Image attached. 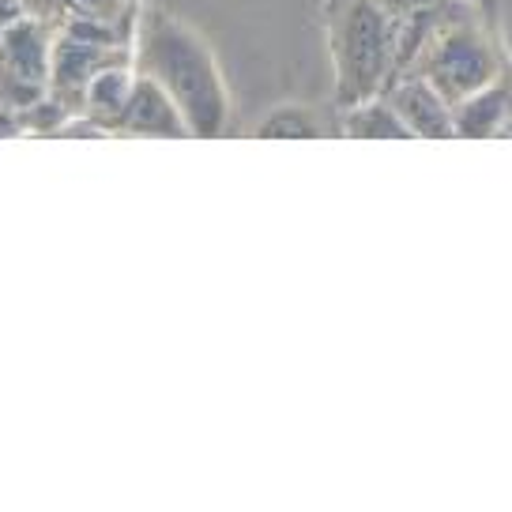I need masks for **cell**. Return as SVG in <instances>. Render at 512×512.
Here are the masks:
<instances>
[{
	"label": "cell",
	"instance_id": "8992f818",
	"mask_svg": "<svg viewBox=\"0 0 512 512\" xmlns=\"http://www.w3.org/2000/svg\"><path fill=\"white\" fill-rule=\"evenodd\" d=\"M509 106H512V72L505 68L494 83H486L482 91L460 98L452 106V128H456V136H467V140L501 136Z\"/></svg>",
	"mask_w": 512,
	"mask_h": 512
},
{
	"label": "cell",
	"instance_id": "5b68a950",
	"mask_svg": "<svg viewBox=\"0 0 512 512\" xmlns=\"http://www.w3.org/2000/svg\"><path fill=\"white\" fill-rule=\"evenodd\" d=\"M117 132H132V136H189V125L181 110L174 106V98L162 91L159 83L136 72V83H132V95L125 102V113L117 121Z\"/></svg>",
	"mask_w": 512,
	"mask_h": 512
},
{
	"label": "cell",
	"instance_id": "30bf717a",
	"mask_svg": "<svg viewBox=\"0 0 512 512\" xmlns=\"http://www.w3.org/2000/svg\"><path fill=\"white\" fill-rule=\"evenodd\" d=\"M343 132L354 140H411V128L400 121V113L392 110V102L384 95L366 98L358 106H347Z\"/></svg>",
	"mask_w": 512,
	"mask_h": 512
},
{
	"label": "cell",
	"instance_id": "52a82bcc",
	"mask_svg": "<svg viewBox=\"0 0 512 512\" xmlns=\"http://www.w3.org/2000/svg\"><path fill=\"white\" fill-rule=\"evenodd\" d=\"M125 61L121 46H95V42H83L76 34H64L57 49H53V61H49V76L53 87L64 95H83L87 83L95 80V72H102L106 64Z\"/></svg>",
	"mask_w": 512,
	"mask_h": 512
},
{
	"label": "cell",
	"instance_id": "5bb4252c",
	"mask_svg": "<svg viewBox=\"0 0 512 512\" xmlns=\"http://www.w3.org/2000/svg\"><path fill=\"white\" fill-rule=\"evenodd\" d=\"M0 38H4V31H0Z\"/></svg>",
	"mask_w": 512,
	"mask_h": 512
},
{
	"label": "cell",
	"instance_id": "ba28073f",
	"mask_svg": "<svg viewBox=\"0 0 512 512\" xmlns=\"http://www.w3.org/2000/svg\"><path fill=\"white\" fill-rule=\"evenodd\" d=\"M132 83H136V72H128L125 61L106 64L102 72H95V80L83 91V102H87V113H91L95 125H102L106 132H117V121H121L125 102L132 95Z\"/></svg>",
	"mask_w": 512,
	"mask_h": 512
},
{
	"label": "cell",
	"instance_id": "9c48e42d",
	"mask_svg": "<svg viewBox=\"0 0 512 512\" xmlns=\"http://www.w3.org/2000/svg\"><path fill=\"white\" fill-rule=\"evenodd\" d=\"M49 61H53V53L46 49V34L27 19H19L16 27H8L0 38V64L23 80H46Z\"/></svg>",
	"mask_w": 512,
	"mask_h": 512
},
{
	"label": "cell",
	"instance_id": "8fae6325",
	"mask_svg": "<svg viewBox=\"0 0 512 512\" xmlns=\"http://www.w3.org/2000/svg\"><path fill=\"white\" fill-rule=\"evenodd\" d=\"M260 140H313L320 136V121L305 106H279L256 128Z\"/></svg>",
	"mask_w": 512,
	"mask_h": 512
},
{
	"label": "cell",
	"instance_id": "7a4b0ae2",
	"mask_svg": "<svg viewBox=\"0 0 512 512\" xmlns=\"http://www.w3.org/2000/svg\"><path fill=\"white\" fill-rule=\"evenodd\" d=\"M396 31L400 23L373 0H328V49L343 110L384 95L396 80Z\"/></svg>",
	"mask_w": 512,
	"mask_h": 512
},
{
	"label": "cell",
	"instance_id": "3957f363",
	"mask_svg": "<svg viewBox=\"0 0 512 512\" xmlns=\"http://www.w3.org/2000/svg\"><path fill=\"white\" fill-rule=\"evenodd\" d=\"M505 68H509V57L479 12L467 0H445L441 19L411 72L430 80L448 106H456L460 98L494 83Z\"/></svg>",
	"mask_w": 512,
	"mask_h": 512
},
{
	"label": "cell",
	"instance_id": "4fadbf2b",
	"mask_svg": "<svg viewBox=\"0 0 512 512\" xmlns=\"http://www.w3.org/2000/svg\"><path fill=\"white\" fill-rule=\"evenodd\" d=\"M23 16V0H0V31H8V27H16Z\"/></svg>",
	"mask_w": 512,
	"mask_h": 512
},
{
	"label": "cell",
	"instance_id": "277c9868",
	"mask_svg": "<svg viewBox=\"0 0 512 512\" xmlns=\"http://www.w3.org/2000/svg\"><path fill=\"white\" fill-rule=\"evenodd\" d=\"M384 98L392 102V110L400 113V121L411 128V136L422 140H456L452 128V106H448L441 91L422 76H400L384 87Z\"/></svg>",
	"mask_w": 512,
	"mask_h": 512
},
{
	"label": "cell",
	"instance_id": "7c38bea8",
	"mask_svg": "<svg viewBox=\"0 0 512 512\" xmlns=\"http://www.w3.org/2000/svg\"><path fill=\"white\" fill-rule=\"evenodd\" d=\"M373 4L400 23V19H411V16H418V12H430L441 0H373Z\"/></svg>",
	"mask_w": 512,
	"mask_h": 512
},
{
	"label": "cell",
	"instance_id": "6da1fadb",
	"mask_svg": "<svg viewBox=\"0 0 512 512\" xmlns=\"http://www.w3.org/2000/svg\"><path fill=\"white\" fill-rule=\"evenodd\" d=\"M136 72H144L174 98L189 136H223L230 125V95L211 46L189 23L155 12L140 27Z\"/></svg>",
	"mask_w": 512,
	"mask_h": 512
}]
</instances>
